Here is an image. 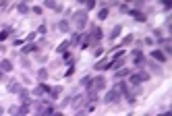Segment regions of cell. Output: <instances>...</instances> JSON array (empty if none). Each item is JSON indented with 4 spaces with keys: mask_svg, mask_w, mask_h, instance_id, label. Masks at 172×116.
I'll list each match as a JSON object with an SVG mask.
<instances>
[{
    "mask_svg": "<svg viewBox=\"0 0 172 116\" xmlns=\"http://www.w3.org/2000/svg\"><path fill=\"white\" fill-rule=\"evenodd\" d=\"M89 23V17H87L85 10H77L75 15H73V25L81 31V29H85V25Z\"/></svg>",
    "mask_w": 172,
    "mask_h": 116,
    "instance_id": "cell-1",
    "label": "cell"
},
{
    "mask_svg": "<svg viewBox=\"0 0 172 116\" xmlns=\"http://www.w3.org/2000/svg\"><path fill=\"white\" fill-rule=\"evenodd\" d=\"M35 108V114H54V104H48V102H35L31 104Z\"/></svg>",
    "mask_w": 172,
    "mask_h": 116,
    "instance_id": "cell-2",
    "label": "cell"
},
{
    "mask_svg": "<svg viewBox=\"0 0 172 116\" xmlns=\"http://www.w3.org/2000/svg\"><path fill=\"white\" fill-rule=\"evenodd\" d=\"M106 87V79L104 77H95L89 81V85H87V91H102Z\"/></svg>",
    "mask_w": 172,
    "mask_h": 116,
    "instance_id": "cell-3",
    "label": "cell"
},
{
    "mask_svg": "<svg viewBox=\"0 0 172 116\" xmlns=\"http://www.w3.org/2000/svg\"><path fill=\"white\" fill-rule=\"evenodd\" d=\"M120 98H123V93L114 87V89H110V91L104 95V104H116V102H120Z\"/></svg>",
    "mask_w": 172,
    "mask_h": 116,
    "instance_id": "cell-4",
    "label": "cell"
},
{
    "mask_svg": "<svg viewBox=\"0 0 172 116\" xmlns=\"http://www.w3.org/2000/svg\"><path fill=\"white\" fill-rule=\"evenodd\" d=\"M102 27H97V25H93L91 27V31L87 33V38H89V41H91V46H95V44H100V39H102Z\"/></svg>",
    "mask_w": 172,
    "mask_h": 116,
    "instance_id": "cell-5",
    "label": "cell"
},
{
    "mask_svg": "<svg viewBox=\"0 0 172 116\" xmlns=\"http://www.w3.org/2000/svg\"><path fill=\"white\" fill-rule=\"evenodd\" d=\"M123 64H125V52H118V54H114L112 60H108V69H114V71H118V66H123Z\"/></svg>",
    "mask_w": 172,
    "mask_h": 116,
    "instance_id": "cell-6",
    "label": "cell"
},
{
    "mask_svg": "<svg viewBox=\"0 0 172 116\" xmlns=\"http://www.w3.org/2000/svg\"><path fill=\"white\" fill-rule=\"evenodd\" d=\"M85 104H87V95H85V93H81V95H77V98L71 100V106H73L75 110H81Z\"/></svg>",
    "mask_w": 172,
    "mask_h": 116,
    "instance_id": "cell-7",
    "label": "cell"
},
{
    "mask_svg": "<svg viewBox=\"0 0 172 116\" xmlns=\"http://www.w3.org/2000/svg\"><path fill=\"white\" fill-rule=\"evenodd\" d=\"M147 79H149V75H147V73L139 71V73L131 75V85H139V83H143V81H147Z\"/></svg>",
    "mask_w": 172,
    "mask_h": 116,
    "instance_id": "cell-8",
    "label": "cell"
},
{
    "mask_svg": "<svg viewBox=\"0 0 172 116\" xmlns=\"http://www.w3.org/2000/svg\"><path fill=\"white\" fill-rule=\"evenodd\" d=\"M8 114H29V104H23V106H13L8 110Z\"/></svg>",
    "mask_w": 172,
    "mask_h": 116,
    "instance_id": "cell-9",
    "label": "cell"
},
{
    "mask_svg": "<svg viewBox=\"0 0 172 116\" xmlns=\"http://www.w3.org/2000/svg\"><path fill=\"white\" fill-rule=\"evenodd\" d=\"M131 58H133V60H135V64H139V66H143V64H145V60H143V52H141L139 48L131 52Z\"/></svg>",
    "mask_w": 172,
    "mask_h": 116,
    "instance_id": "cell-10",
    "label": "cell"
},
{
    "mask_svg": "<svg viewBox=\"0 0 172 116\" xmlns=\"http://www.w3.org/2000/svg\"><path fill=\"white\" fill-rule=\"evenodd\" d=\"M44 6H46V8H52L54 13H60V10H64V6H62L60 2H54V0H46V2H44Z\"/></svg>",
    "mask_w": 172,
    "mask_h": 116,
    "instance_id": "cell-11",
    "label": "cell"
},
{
    "mask_svg": "<svg viewBox=\"0 0 172 116\" xmlns=\"http://www.w3.org/2000/svg\"><path fill=\"white\" fill-rule=\"evenodd\" d=\"M17 93H19V98L23 100V104H29V106H31V100H29V89L19 87V91H17Z\"/></svg>",
    "mask_w": 172,
    "mask_h": 116,
    "instance_id": "cell-12",
    "label": "cell"
},
{
    "mask_svg": "<svg viewBox=\"0 0 172 116\" xmlns=\"http://www.w3.org/2000/svg\"><path fill=\"white\" fill-rule=\"evenodd\" d=\"M151 58L158 60V62H166V60H168V56H166L162 50H154V52H151Z\"/></svg>",
    "mask_w": 172,
    "mask_h": 116,
    "instance_id": "cell-13",
    "label": "cell"
},
{
    "mask_svg": "<svg viewBox=\"0 0 172 116\" xmlns=\"http://www.w3.org/2000/svg\"><path fill=\"white\" fill-rule=\"evenodd\" d=\"M19 87H21V85H19V81H17V79H10V81H8V85H6V91H8V93H17V91H19Z\"/></svg>",
    "mask_w": 172,
    "mask_h": 116,
    "instance_id": "cell-14",
    "label": "cell"
},
{
    "mask_svg": "<svg viewBox=\"0 0 172 116\" xmlns=\"http://www.w3.org/2000/svg\"><path fill=\"white\" fill-rule=\"evenodd\" d=\"M131 15H133V19L135 21H139V23H145L147 21V15L145 13H141V10H129Z\"/></svg>",
    "mask_w": 172,
    "mask_h": 116,
    "instance_id": "cell-15",
    "label": "cell"
},
{
    "mask_svg": "<svg viewBox=\"0 0 172 116\" xmlns=\"http://www.w3.org/2000/svg\"><path fill=\"white\" fill-rule=\"evenodd\" d=\"M38 50H40V48H38L35 44H23V46H21V52H23V54H31V52H38Z\"/></svg>",
    "mask_w": 172,
    "mask_h": 116,
    "instance_id": "cell-16",
    "label": "cell"
},
{
    "mask_svg": "<svg viewBox=\"0 0 172 116\" xmlns=\"http://www.w3.org/2000/svg\"><path fill=\"white\" fill-rule=\"evenodd\" d=\"M60 93H62V87H60V85H54V87H50V89H48V95H50L52 100H56Z\"/></svg>",
    "mask_w": 172,
    "mask_h": 116,
    "instance_id": "cell-17",
    "label": "cell"
},
{
    "mask_svg": "<svg viewBox=\"0 0 172 116\" xmlns=\"http://www.w3.org/2000/svg\"><path fill=\"white\" fill-rule=\"evenodd\" d=\"M10 71H13V62L4 58V60L0 62V73H10Z\"/></svg>",
    "mask_w": 172,
    "mask_h": 116,
    "instance_id": "cell-18",
    "label": "cell"
},
{
    "mask_svg": "<svg viewBox=\"0 0 172 116\" xmlns=\"http://www.w3.org/2000/svg\"><path fill=\"white\" fill-rule=\"evenodd\" d=\"M120 31H123V25H114V27H112V31L108 33V38H110V39H116L118 35H120Z\"/></svg>",
    "mask_w": 172,
    "mask_h": 116,
    "instance_id": "cell-19",
    "label": "cell"
},
{
    "mask_svg": "<svg viewBox=\"0 0 172 116\" xmlns=\"http://www.w3.org/2000/svg\"><path fill=\"white\" fill-rule=\"evenodd\" d=\"M48 89H50L48 85H44V83H40V85H38V87L33 89V93H35V95H44V93H48Z\"/></svg>",
    "mask_w": 172,
    "mask_h": 116,
    "instance_id": "cell-20",
    "label": "cell"
},
{
    "mask_svg": "<svg viewBox=\"0 0 172 116\" xmlns=\"http://www.w3.org/2000/svg\"><path fill=\"white\" fill-rule=\"evenodd\" d=\"M10 33H13V27H10V25H6V27H4V29L0 31V41H4V39L8 38Z\"/></svg>",
    "mask_w": 172,
    "mask_h": 116,
    "instance_id": "cell-21",
    "label": "cell"
},
{
    "mask_svg": "<svg viewBox=\"0 0 172 116\" xmlns=\"http://www.w3.org/2000/svg\"><path fill=\"white\" fill-rule=\"evenodd\" d=\"M79 41H81V33H79V31H75V33L71 35V41H69V46H79Z\"/></svg>",
    "mask_w": 172,
    "mask_h": 116,
    "instance_id": "cell-22",
    "label": "cell"
},
{
    "mask_svg": "<svg viewBox=\"0 0 172 116\" xmlns=\"http://www.w3.org/2000/svg\"><path fill=\"white\" fill-rule=\"evenodd\" d=\"M58 29H60V31H64V33H69V29H71V23H69V19L60 21V23H58Z\"/></svg>",
    "mask_w": 172,
    "mask_h": 116,
    "instance_id": "cell-23",
    "label": "cell"
},
{
    "mask_svg": "<svg viewBox=\"0 0 172 116\" xmlns=\"http://www.w3.org/2000/svg\"><path fill=\"white\" fill-rule=\"evenodd\" d=\"M93 69H95V71H106V69H108V60H97V62L93 64Z\"/></svg>",
    "mask_w": 172,
    "mask_h": 116,
    "instance_id": "cell-24",
    "label": "cell"
},
{
    "mask_svg": "<svg viewBox=\"0 0 172 116\" xmlns=\"http://www.w3.org/2000/svg\"><path fill=\"white\" fill-rule=\"evenodd\" d=\"M149 69H151L154 75H162V66H160L158 62H149Z\"/></svg>",
    "mask_w": 172,
    "mask_h": 116,
    "instance_id": "cell-25",
    "label": "cell"
},
{
    "mask_svg": "<svg viewBox=\"0 0 172 116\" xmlns=\"http://www.w3.org/2000/svg\"><path fill=\"white\" fill-rule=\"evenodd\" d=\"M35 77H38V81H46V79H48V71H46V69H40V71H38V73H35Z\"/></svg>",
    "mask_w": 172,
    "mask_h": 116,
    "instance_id": "cell-26",
    "label": "cell"
},
{
    "mask_svg": "<svg viewBox=\"0 0 172 116\" xmlns=\"http://www.w3.org/2000/svg\"><path fill=\"white\" fill-rule=\"evenodd\" d=\"M127 75H129V69H120V71H116V73H114V79L118 81V79H125Z\"/></svg>",
    "mask_w": 172,
    "mask_h": 116,
    "instance_id": "cell-27",
    "label": "cell"
},
{
    "mask_svg": "<svg viewBox=\"0 0 172 116\" xmlns=\"http://www.w3.org/2000/svg\"><path fill=\"white\" fill-rule=\"evenodd\" d=\"M17 10H19L21 15H25V13H29V6H27L25 2H19V4H17Z\"/></svg>",
    "mask_w": 172,
    "mask_h": 116,
    "instance_id": "cell-28",
    "label": "cell"
},
{
    "mask_svg": "<svg viewBox=\"0 0 172 116\" xmlns=\"http://www.w3.org/2000/svg\"><path fill=\"white\" fill-rule=\"evenodd\" d=\"M62 62H64V64H73V62H75V56H73V54H64V56H62Z\"/></svg>",
    "mask_w": 172,
    "mask_h": 116,
    "instance_id": "cell-29",
    "label": "cell"
},
{
    "mask_svg": "<svg viewBox=\"0 0 172 116\" xmlns=\"http://www.w3.org/2000/svg\"><path fill=\"white\" fill-rule=\"evenodd\" d=\"M66 48H69V41H62V44L56 48V52H58V54H64V52H66Z\"/></svg>",
    "mask_w": 172,
    "mask_h": 116,
    "instance_id": "cell-30",
    "label": "cell"
},
{
    "mask_svg": "<svg viewBox=\"0 0 172 116\" xmlns=\"http://www.w3.org/2000/svg\"><path fill=\"white\" fill-rule=\"evenodd\" d=\"M106 17H108V8H102V10L97 13V19H100V21H104Z\"/></svg>",
    "mask_w": 172,
    "mask_h": 116,
    "instance_id": "cell-31",
    "label": "cell"
},
{
    "mask_svg": "<svg viewBox=\"0 0 172 116\" xmlns=\"http://www.w3.org/2000/svg\"><path fill=\"white\" fill-rule=\"evenodd\" d=\"M162 48H164V50H162V52H164V54H166V56H170V54H172V48H170V41H168V44H164V46H162Z\"/></svg>",
    "mask_w": 172,
    "mask_h": 116,
    "instance_id": "cell-32",
    "label": "cell"
},
{
    "mask_svg": "<svg viewBox=\"0 0 172 116\" xmlns=\"http://www.w3.org/2000/svg\"><path fill=\"white\" fill-rule=\"evenodd\" d=\"M118 10H120V13H129L131 8L127 6V4H125V2H120V4H118Z\"/></svg>",
    "mask_w": 172,
    "mask_h": 116,
    "instance_id": "cell-33",
    "label": "cell"
},
{
    "mask_svg": "<svg viewBox=\"0 0 172 116\" xmlns=\"http://www.w3.org/2000/svg\"><path fill=\"white\" fill-rule=\"evenodd\" d=\"M131 41H133V35H127V38L120 41V46H127V44H131Z\"/></svg>",
    "mask_w": 172,
    "mask_h": 116,
    "instance_id": "cell-34",
    "label": "cell"
},
{
    "mask_svg": "<svg viewBox=\"0 0 172 116\" xmlns=\"http://www.w3.org/2000/svg\"><path fill=\"white\" fill-rule=\"evenodd\" d=\"M85 6H87V8H85V13H87L89 8H93V6H95V2H93V0H87V2H85Z\"/></svg>",
    "mask_w": 172,
    "mask_h": 116,
    "instance_id": "cell-35",
    "label": "cell"
},
{
    "mask_svg": "<svg viewBox=\"0 0 172 116\" xmlns=\"http://www.w3.org/2000/svg\"><path fill=\"white\" fill-rule=\"evenodd\" d=\"M46 31H48V27H46V25H40V27H38V33H40V35H44Z\"/></svg>",
    "mask_w": 172,
    "mask_h": 116,
    "instance_id": "cell-36",
    "label": "cell"
},
{
    "mask_svg": "<svg viewBox=\"0 0 172 116\" xmlns=\"http://www.w3.org/2000/svg\"><path fill=\"white\" fill-rule=\"evenodd\" d=\"M31 39H35V31H31V33H27V38L23 39V41H31Z\"/></svg>",
    "mask_w": 172,
    "mask_h": 116,
    "instance_id": "cell-37",
    "label": "cell"
},
{
    "mask_svg": "<svg viewBox=\"0 0 172 116\" xmlns=\"http://www.w3.org/2000/svg\"><path fill=\"white\" fill-rule=\"evenodd\" d=\"M89 81H91V77H83V79H81V85L87 87V85H89Z\"/></svg>",
    "mask_w": 172,
    "mask_h": 116,
    "instance_id": "cell-38",
    "label": "cell"
},
{
    "mask_svg": "<svg viewBox=\"0 0 172 116\" xmlns=\"http://www.w3.org/2000/svg\"><path fill=\"white\" fill-rule=\"evenodd\" d=\"M46 44H48V39H46V38H40V44H38V48H40V46H46Z\"/></svg>",
    "mask_w": 172,
    "mask_h": 116,
    "instance_id": "cell-39",
    "label": "cell"
},
{
    "mask_svg": "<svg viewBox=\"0 0 172 116\" xmlns=\"http://www.w3.org/2000/svg\"><path fill=\"white\" fill-rule=\"evenodd\" d=\"M141 6H145V2H135V10H139Z\"/></svg>",
    "mask_w": 172,
    "mask_h": 116,
    "instance_id": "cell-40",
    "label": "cell"
},
{
    "mask_svg": "<svg viewBox=\"0 0 172 116\" xmlns=\"http://www.w3.org/2000/svg\"><path fill=\"white\" fill-rule=\"evenodd\" d=\"M31 10H33V13H35V15H42V8H40V6H33V8H31Z\"/></svg>",
    "mask_w": 172,
    "mask_h": 116,
    "instance_id": "cell-41",
    "label": "cell"
},
{
    "mask_svg": "<svg viewBox=\"0 0 172 116\" xmlns=\"http://www.w3.org/2000/svg\"><path fill=\"white\" fill-rule=\"evenodd\" d=\"M154 35L156 38H162V29H154Z\"/></svg>",
    "mask_w": 172,
    "mask_h": 116,
    "instance_id": "cell-42",
    "label": "cell"
},
{
    "mask_svg": "<svg viewBox=\"0 0 172 116\" xmlns=\"http://www.w3.org/2000/svg\"><path fill=\"white\" fill-rule=\"evenodd\" d=\"M102 52H104V48H95V50H93V54H95V56H100Z\"/></svg>",
    "mask_w": 172,
    "mask_h": 116,
    "instance_id": "cell-43",
    "label": "cell"
}]
</instances>
